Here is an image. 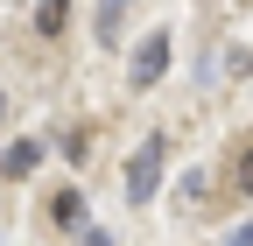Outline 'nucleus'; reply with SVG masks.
Wrapping results in <instances>:
<instances>
[{"instance_id": "obj_10", "label": "nucleus", "mask_w": 253, "mask_h": 246, "mask_svg": "<svg viewBox=\"0 0 253 246\" xmlns=\"http://www.w3.org/2000/svg\"><path fill=\"white\" fill-rule=\"evenodd\" d=\"M0 106H7V99H0Z\"/></svg>"}, {"instance_id": "obj_7", "label": "nucleus", "mask_w": 253, "mask_h": 246, "mask_svg": "<svg viewBox=\"0 0 253 246\" xmlns=\"http://www.w3.org/2000/svg\"><path fill=\"white\" fill-rule=\"evenodd\" d=\"M239 197H253V148L239 155Z\"/></svg>"}, {"instance_id": "obj_9", "label": "nucleus", "mask_w": 253, "mask_h": 246, "mask_svg": "<svg viewBox=\"0 0 253 246\" xmlns=\"http://www.w3.org/2000/svg\"><path fill=\"white\" fill-rule=\"evenodd\" d=\"M78 246H113V239H106V232H84V239H78Z\"/></svg>"}, {"instance_id": "obj_2", "label": "nucleus", "mask_w": 253, "mask_h": 246, "mask_svg": "<svg viewBox=\"0 0 253 246\" xmlns=\"http://www.w3.org/2000/svg\"><path fill=\"white\" fill-rule=\"evenodd\" d=\"M162 71H169V36L155 28V36L134 49V84H141V91H148V84H162Z\"/></svg>"}, {"instance_id": "obj_5", "label": "nucleus", "mask_w": 253, "mask_h": 246, "mask_svg": "<svg viewBox=\"0 0 253 246\" xmlns=\"http://www.w3.org/2000/svg\"><path fill=\"white\" fill-rule=\"evenodd\" d=\"M63 21H71V0H36V28L42 36H63Z\"/></svg>"}, {"instance_id": "obj_1", "label": "nucleus", "mask_w": 253, "mask_h": 246, "mask_svg": "<svg viewBox=\"0 0 253 246\" xmlns=\"http://www.w3.org/2000/svg\"><path fill=\"white\" fill-rule=\"evenodd\" d=\"M155 183H162V134H148L134 155H126V204L155 197Z\"/></svg>"}, {"instance_id": "obj_4", "label": "nucleus", "mask_w": 253, "mask_h": 246, "mask_svg": "<svg viewBox=\"0 0 253 246\" xmlns=\"http://www.w3.org/2000/svg\"><path fill=\"white\" fill-rule=\"evenodd\" d=\"M49 218L56 225H84V190H56L49 197Z\"/></svg>"}, {"instance_id": "obj_6", "label": "nucleus", "mask_w": 253, "mask_h": 246, "mask_svg": "<svg viewBox=\"0 0 253 246\" xmlns=\"http://www.w3.org/2000/svg\"><path fill=\"white\" fill-rule=\"evenodd\" d=\"M120 14H126V0H99V36H106V42L120 36Z\"/></svg>"}, {"instance_id": "obj_8", "label": "nucleus", "mask_w": 253, "mask_h": 246, "mask_svg": "<svg viewBox=\"0 0 253 246\" xmlns=\"http://www.w3.org/2000/svg\"><path fill=\"white\" fill-rule=\"evenodd\" d=\"M225 246H253V218H246V225H232V239H225Z\"/></svg>"}, {"instance_id": "obj_3", "label": "nucleus", "mask_w": 253, "mask_h": 246, "mask_svg": "<svg viewBox=\"0 0 253 246\" xmlns=\"http://www.w3.org/2000/svg\"><path fill=\"white\" fill-rule=\"evenodd\" d=\"M36 162H42V148H36V141H14L7 155H0V176L14 183V176H28V169H36Z\"/></svg>"}]
</instances>
